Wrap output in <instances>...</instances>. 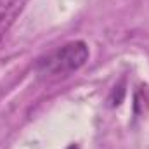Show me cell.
Wrapping results in <instances>:
<instances>
[{"label": "cell", "instance_id": "6da1fadb", "mask_svg": "<svg viewBox=\"0 0 149 149\" xmlns=\"http://www.w3.org/2000/svg\"><path fill=\"white\" fill-rule=\"evenodd\" d=\"M88 61V47L83 40L68 42L63 47L49 52L37 63V71L40 76H63L80 70Z\"/></svg>", "mask_w": 149, "mask_h": 149}, {"label": "cell", "instance_id": "7a4b0ae2", "mask_svg": "<svg viewBox=\"0 0 149 149\" xmlns=\"http://www.w3.org/2000/svg\"><path fill=\"white\" fill-rule=\"evenodd\" d=\"M28 0H0V42L24 10Z\"/></svg>", "mask_w": 149, "mask_h": 149}, {"label": "cell", "instance_id": "3957f363", "mask_svg": "<svg viewBox=\"0 0 149 149\" xmlns=\"http://www.w3.org/2000/svg\"><path fill=\"white\" fill-rule=\"evenodd\" d=\"M66 149H78V146H76V144H71V146H68Z\"/></svg>", "mask_w": 149, "mask_h": 149}]
</instances>
